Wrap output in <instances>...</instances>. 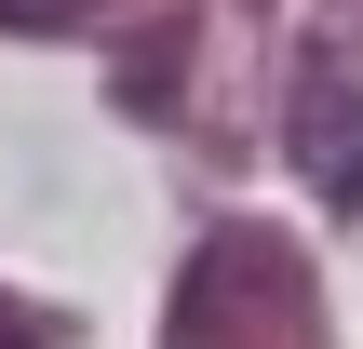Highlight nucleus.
I'll use <instances>...</instances> for the list:
<instances>
[{
    "label": "nucleus",
    "instance_id": "3",
    "mask_svg": "<svg viewBox=\"0 0 363 349\" xmlns=\"http://www.w3.org/2000/svg\"><path fill=\"white\" fill-rule=\"evenodd\" d=\"M0 349H27V336H13V323H0Z\"/></svg>",
    "mask_w": 363,
    "mask_h": 349
},
{
    "label": "nucleus",
    "instance_id": "1",
    "mask_svg": "<svg viewBox=\"0 0 363 349\" xmlns=\"http://www.w3.org/2000/svg\"><path fill=\"white\" fill-rule=\"evenodd\" d=\"M283 135H296V175H310L337 215H363V94L337 81V67L296 81V121H283Z\"/></svg>",
    "mask_w": 363,
    "mask_h": 349
},
{
    "label": "nucleus",
    "instance_id": "2",
    "mask_svg": "<svg viewBox=\"0 0 363 349\" xmlns=\"http://www.w3.org/2000/svg\"><path fill=\"white\" fill-rule=\"evenodd\" d=\"M0 13H13V27H81L94 0H0Z\"/></svg>",
    "mask_w": 363,
    "mask_h": 349
}]
</instances>
